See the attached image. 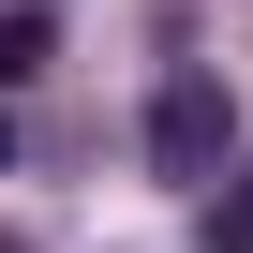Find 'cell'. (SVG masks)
Segmentation results:
<instances>
[{
    "label": "cell",
    "instance_id": "3",
    "mask_svg": "<svg viewBox=\"0 0 253 253\" xmlns=\"http://www.w3.org/2000/svg\"><path fill=\"white\" fill-rule=\"evenodd\" d=\"M194 238H209V253H253V164H238V179L209 194V223H194Z\"/></svg>",
    "mask_w": 253,
    "mask_h": 253
},
{
    "label": "cell",
    "instance_id": "4",
    "mask_svg": "<svg viewBox=\"0 0 253 253\" xmlns=\"http://www.w3.org/2000/svg\"><path fill=\"white\" fill-rule=\"evenodd\" d=\"M0 164H15V119H0Z\"/></svg>",
    "mask_w": 253,
    "mask_h": 253
},
{
    "label": "cell",
    "instance_id": "5",
    "mask_svg": "<svg viewBox=\"0 0 253 253\" xmlns=\"http://www.w3.org/2000/svg\"><path fill=\"white\" fill-rule=\"evenodd\" d=\"M0 253H30V238H15V223H0Z\"/></svg>",
    "mask_w": 253,
    "mask_h": 253
},
{
    "label": "cell",
    "instance_id": "1",
    "mask_svg": "<svg viewBox=\"0 0 253 253\" xmlns=\"http://www.w3.org/2000/svg\"><path fill=\"white\" fill-rule=\"evenodd\" d=\"M149 179H179V194L238 179V89L223 75H164L149 89Z\"/></svg>",
    "mask_w": 253,
    "mask_h": 253
},
{
    "label": "cell",
    "instance_id": "2",
    "mask_svg": "<svg viewBox=\"0 0 253 253\" xmlns=\"http://www.w3.org/2000/svg\"><path fill=\"white\" fill-rule=\"evenodd\" d=\"M45 75V0H15V15H0V89H30Z\"/></svg>",
    "mask_w": 253,
    "mask_h": 253
}]
</instances>
